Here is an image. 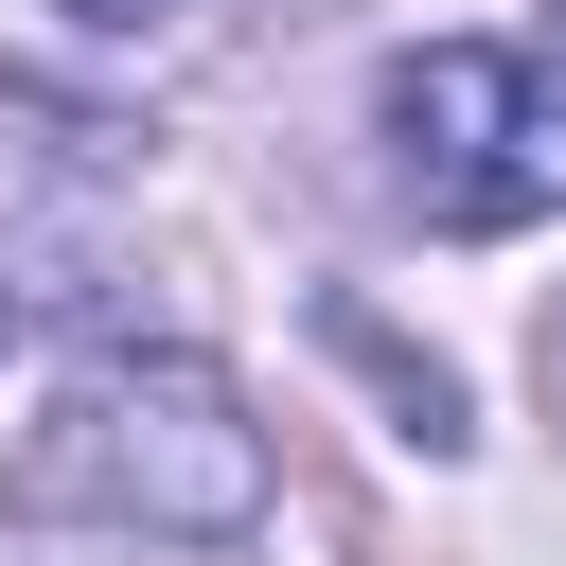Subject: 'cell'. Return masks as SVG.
Here are the masks:
<instances>
[{
    "mask_svg": "<svg viewBox=\"0 0 566 566\" xmlns=\"http://www.w3.org/2000/svg\"><path fill=\"white\" fill-rule=\"evenodd\" d=\"M371 124H389V195L424 230H531V212H566V53H531V35H424V53H389Z\"/></svg>",
    "mask_w": 566,
    "mask_h": 566,
    "instance_id": "2",
    "label": "cell"
},
{
    "mask_svg": "<svg viewBox=\"0 0 566 566\" xmlns=\"http://www.w3.org/2000/svg\"><path fill=\"white\" fill-rule=\"evenodd\" d=\"M548 407H566V301H548Z\"/></svg>",
    "mask_w": 566,
    "mask_h": 566,
    "instance_id": "5",
    "label": "cell"
},
{
    "mask_svg": "<svg viewBox=\"0 0 566 566\" xmlns=\"http://www.w3.org/2000/svg\"><path fill=\"white\" fill-rule=\"evenodd\" d=\"M18 513H106V531H159V548H230V531H265V424L195 354H106L18 442Z\"/></svg>",
    "mask_w": 566,
    "mask_h": 566,
    "instance_id": "1",
    "label": "cell"
},
{
    "mask_svg": "<svg viewBox=\"0 0 566 566\" xmlns=\"http://www.w3.org/2000/svg\"><path fill=\"white\" fill-rule=\"evenodd\" d=\"M53 18H71V35H159L177 0H53Z\"/></svg>",
    "mask_w": 566,
    "mask_h": 566,
    "instance_id": "4",
    "label": "cell"
},
{
    "mask_svg": "<svg viewBox=\"0 0 566 566\" xmlns=\"http://www.w3.org/2000/svg\"><path fill=\"white\" fill-rule=\"evenodd\" d=\"M318 336H336V354H354V371L389 389V424H407L424 460H460V442H478V424H460V371H442V354H407V336H389L371 301H318Z\"/></svg>",
    "mask_w": 566,
    "mask_h": 566,
    "instance_id": "3",
    "label": "cell"
}]
</instances>
